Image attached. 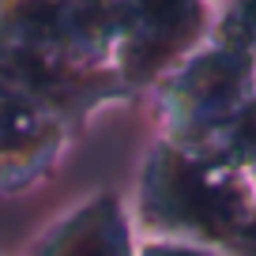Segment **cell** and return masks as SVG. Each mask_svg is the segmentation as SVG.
Segmentation results:
<instances>
[{
    "label": "cell",
    "mask_w": 256,
    "mask_h": 256,
    "mask_svg": "<svg viewBox=\"0 0 256 256\" xmlns=\"http://www.w3.org/2000/svg\"><path fill=\"white\" fill-rule=\"evenodd\" d=\"M132 218L140 238L196 241L226 252L256 218V188L245 170L211 147L154 136L140 162Z\"/></svg>",
    "instance_id": "7a4b0ae2"
},
{
    "label": "cell",
    "mask_w": 256,
    "mask_h": 256,
    "mask_svg": "<svg viewBox=\"0 0 256 256\" xmlns=\"http://www.w3.org/2000/svg\"><path fill=\"white\" fill-rule=\"evenodd\" d=\"M76 136L72 120L53 106L23 90H0V196H19L42 184Z\"/></svg>",
    "instance_id": "5b68a950"
},
{
    "label": "cell",
    "mask_w": 256,
    "mask_h": 256,
    "mask_svg": "<svg viewBox=\"0 0 256 256\" xmlns=\"http://www.w3.org/2000/svg\"><path fill=\"white\" fill-rule=\"evenodd\" d=\"M211 0H128L120 76L132 98H144L215 34Z\"/></svg>",
    "instance_id": "277c9868"
},
{
    "label": "cell",
    "mask_w": 256,
    "mask_h": 256,
    "mask_svg": "<svg viewBox=\"0 0 256 256\" xmlns=\"http://www.w3.org/2000/svg\"><path fill=\"white\" fill-rule=\"evenodd\" d=\"M211 151H218L226 162L241 166L245 174L256 166V94L248 98V102L238 110V117L218 132V140L211 144Z\"/></svg>",
    "instance_id": "52a82bcc"
},
{
    "label": "cell",
    "mask_w": 256,
    "mask_h": 256,
    "mask_svg": "<svg viewBox=\"0 0 256 256\" xmlns=\"http://www.w3.org/2000/svg\"><path fill=\"white\" fill-rule=\"evenodd\" d=\"M215 34L234 38L248 56L256 60V0H230L222 12H218Z\"/></svg>",
    "instance_id": "ba28073f"
},
{
    "label": "cell",
    "mask_w": 256,
    "mask_h": 256,
    "mask_svg": "<svg viewBox=\"0 0 256 256\" xmlns=\"http://www.w3.org/2000/svg\"><path fill=\"white\" fill-rule=\"evenodd\" d=\"M248 181H252V188H256V166H252V170H248Z\"/></svg>",
    "instance_id": "8fae6325"
},
{
    "label": "cell",
    "mask_w": 256,
    "mask_h": 256,
    "mask_svg": "<svg viewBox=\"0 0 256 256\" xmlns=\"http://www.w3.org/2000/svg\"><path fill=\"white\" fill-rule=\"evenodd\" d=\"M252 94L256 60L234 38L211 34L151 90L158 136L184 147H211Z\"/></svg>",
    "instance_id": "3957f363"
},
{
    "label": "cell",
    "mask_w": 256,
    "mask_h": 256,
    "mask_svg": "<svg viewBox=\"0 0 256 256\" xmlns=\"http://www.w3.org/2000/svg\"><path fill=\"white\" fill-rule=\"evenodd\" d=\"M23 256H140V230L124 196L98 188L53 218Z\"/></svg>",
    "instance_id": "8992f818"
},
{
    "label": "cell",
    "mask_w": 256,
    "mask_h": 256,
    "mask_svg": "<svg viewBox=\"0 0 256 256\" xmlns=\"http://www.w3.org/2000/svg\"><path fill=\"white\" fill-rule=\"evenodd\" d=\"M128 0H0V90H23L76 132L136 102L120 76Z\"/></svg>",
    "instance_id": "6da1fadb"
},
{
    "label": "cell",
    "mask_w": 256,
    "mask_h": 256,
    "mask_svg": "<svg viewBox=\"0 0 256 256\" xmlns=\"http://www.w3.org/2000/svg\"><path fill=\"white\" fill-rule=\"evenodd\" d=\"M226 256H256V218L234 238V245L226 248Z\"/></svg>",
    "instance_id": "30bf717a"
},
{
    "label": "cell",
    "mask_w": 256,
    "mask_h": 256,
    "mask_svg": "<svg viewBox=\"0 0 256 256\" xmlns=\"http://www.w3.org/2000/svg\"><path fill=\"white\" fill-rule=\"evenodd\" d=\"M140 256H226L222 248L196 245V241H166V238H140Z\"/></svg>",
    "instance_id": "9c48e42d"
}]
</instances>
